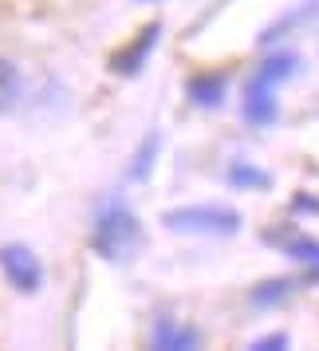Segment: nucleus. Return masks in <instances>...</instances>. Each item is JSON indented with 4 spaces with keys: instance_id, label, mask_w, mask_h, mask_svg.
Here are the masks:
<instances>
[{
    "instance_id": "obj_12",
    "label": "nucleus",
    "mask_w": 319,
    "mask_h": 351,
    "mask_svg": "<svg viewBox=\"0 0 319 351\" xmlns=\"http://www.w3.org/2000/svg\"><path fill=\"white\" fill-rule=\"evenodd\" d=\"M154 150H158V134H150L142 146V154L134 158V170H130V178H146L150 174V166H154Z\"/></svg>"
},
{
    "instance_id": "obj_10",
    "label": "nucleus",
    "mask_w": 319,
    "mask_h": 351,
    "mask_svg": "<svg viewBox=\"0 0 319 351\" xmlns=\"http://www.w3.org/2000/svg\"><path fill=\"white\" fill-rule=\"evenodd\" d=\"M288 256H296L300 265H307V269L319 272V241H311V237H292V241H288Z\"/></svg>"
},
{
    "instance_id": "obj_7",
    "label": "nucleus",
    "mask_w": 319,
    "mask_h": 351,
    "mask_svg": "<svg viewBox=\"0 0 319 351\" xmlns=\"http://www.w3.org/2000/svg\"><path fill=\"white\" fill-rule=\"evenodd\" d=\"M190 99L197 107H217L225 99V75H213V71H201L190 80Z\"/></svg>"
},
{
    "instance_id": "obj_3",
    "label": "nucleus",
    "mask_w": 319,
    "mask_h": 351,
    "mask_svg": "<svg viewBox=\"0 0 319 351\" xmlns=\"http://www.w3.org/2000/svg\"><path fill=\"white\" fill-rule=\"evenodd\" d=\"M0 269L20 292H36L40 280H44V265H40V256L28 245H4L0 249Z\"/></svg>"
},
{
    "instance_id": "obj_9",
    "label": "nucleus",
    "mask_w": 319,
    "mask_h": 351,
    "mask_svg": "<svg viewBox=\"0 0 319 351\" xmlns=\"http://www.w3.org/2000/svg\"><path fill=\"white\" fill-rule=\"evenodd\" d=\"M16 99H20V71L0 56V114L12 111V107H16Z\"/></svg>"
},
{
    "instance_id": "obj_6",
    "label": "nucleus",
    "mask_w": 319,
    "mask_h": 351,
    "mask_svg": "<svg viewBox=\"0 0 319 351\" xmlns=\"http://www.w3.org/2000/svg\"><path fill=\"white\" fill-rule=\"evenodd\" d=\"M244 119L253 127L276 123V87H264V83L248 80V87H244Z\"/></svg>"
},
{
    "instance_id": "obj_13",
    "label": "nucleus",
    "mask_w": 319,
    "mask_h": 351,
    "mask_svg": "<svg viewBox=\"0 0 319 351\" xmlns=\"http://www.w3.org/2000/svg\"><path fill=\"white\" fill-rule=\"evenodd\" d=\"M248 351H288V335L284 332H268V335H260V339H253Z\"/></svg>"
},
{
    "instance_id": "obj_11",
    "label": "nucleus",
    "mask_w": 319,
    "mask_h": 351,
    "mask_svg": "<svg viewBox=\"0 0 319 351\" xmlns=\"http://www.w3.org/2000/svg\"><path fill=\"white\" fill-rule=\"evenodd\" d=\"M229 182L233 186H256V190H264L272 178L264 174V170H253V166H244V162H237L233 170H229Z\"/></svg>"
},
{
    "instance_id": "obj_5",
    "label": "nucleus",
    "mask_w": 319,
    "mask_h": 351,
    "mask_svg": "<svg viewBox=\"0 0 319 351\" xmlns=\"http://www.w3.org/2000/svg\"><path fill=\"white\" fill-rule=\"evenodd\" d=\"M158 32H162V24H146L142 32H138V40H130L123 51H114L111 67L118 71V75H134V71L146 64V56L154 51V44H158Z\"/></svg>"
},
{
    "instance_id": "obj_8",
    "label": "nucleus",
    "mask_w": 319,
    "mask_h": 351,
    "mask_svg": "<svg viewBox=\"0 0 319 351\" xmlns=\"http://www.w3.org/2000/svg\"><path fill=\"white\" fill-rule=\"evenodd\" d=\"M292 288H296V280H288V276H276V280H264V285H256L253 292H248V300H253V308H272V304H280L292 296Z\"/></svg>"
},
{
    "instance_id": "obj_1",
    "label": "nucleus",
    "mask_w": 319,
    "mask_h": 351,
    "mask_svg": "<svg viewBox=\"0 0 319 351\" xmlns=\"http://www.w3.org/2000/svg\"><path fill=\"white\" fill-rule=\"evenodd\" d=\"M162 225L174 233H201V237H233L240 233V213L229 206H177L162 213Z\"/></svg>"
},
{
    "instance_id": "obj_4",
    "label": "nucleus",
    "mask_w": 319,
    "mask_h": 351,
    "mask_svg": "<svg viewBox=\"0 0 319 351\" xmlns=\"http://www.w3.org/2000/svg\"><path fill=\"white\" fill-rule=\"evenodd\" d=\"M150 351H201V332L193 324L162 316L150 332Z\"/></svg>"
},
{
    "instance_id": "obj_2",
    "label": "nucleus",
    "mask_w": 319,
    "mask_h": 351,
    "mask_svg": "<svg viewBox=\"0 0 319 351\" xmlns=\"http://www.w3.org/2000/svg\"><path fill=\"white\" fill-rule=\"evenodd\" d=\"M95 253L103 261H123V256L138 245V217L130 213L123 202H111V206L99 213L95 221Z\"/></svg>"
}]
</instances>
